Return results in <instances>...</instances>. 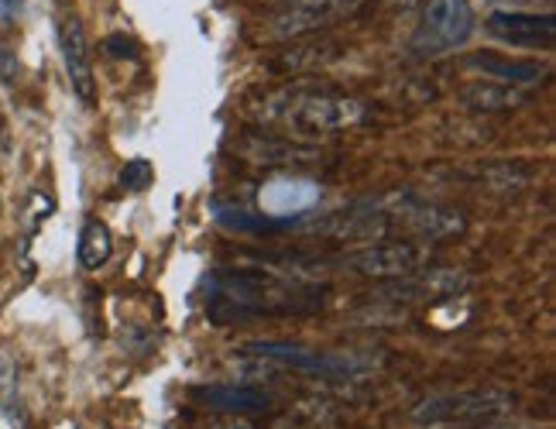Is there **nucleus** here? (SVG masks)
I'll use <instances>...</instances> for the list:
<instances>
[{
	"label": "nucleus",
	"mask_w": 556,
	"mask_h": 429,
	"mask_svg": "<svg viewBox=\"0 0 556 429\" xmlns=\"http://www.w3.org/2000/svg\"><path fill=\"white\" fill-rule=\"evenodd\" d=\"M111 254H114V241H111V230H106V224H100V220L83 224L79 244H76L79 265L87 272H97V268H103L106 262H111Z\"/></svg>",
	"instance_id": "16"
},
{
	"label": "nucleus",
	"mask_w": 556,
	"mask_h": 429,
	"mask_svg": "<svg viewBox=\"0 0 556 429\" xmlns=\"http://www.w3.org/2000/svg\"><path fill=\"white\" fill-rule=\"evenodd\" d=\"M203 429H254V426H251V422H244V419H238V416H227V419L210 422V426H203Z\"/></svg>",
	"instance_id": "26"
},
{
	"label": "nucleus",
	"mask_w": 556,
	"mask_h": 429,
	"mask_svg": "<svg viewBox=\"0 0 556 429\" xmlns=\"http://www.w3.org/2000/svg\"><path fill=\"white\" fill-rule=\"evenodd\" d=\"M319 306L313 289H299L268 272H217L210 278L206 316L213 324H248L271 313H309Z\"/></svg>",
	"instance_id": "1"
},
{
	"label": "nucleus",
	"mask_w": 556,
	"mask_h": 429,
	"mask_svg": "<svg viewBox=\"0 0 556 429\" xmlns=\"http://www.w3.org/2000/svg\"><path fill=\"white\" fill-rule=\"evenodd\" d=\"M478 186L495 189V192H516L526 186V176L519 165H491V168H478L475 172Z\"/></svg>",
	"instance_id": "19"
},
{
	"label": "nucleus",
	"mask_w": 556,
	"mask_h": 429,
	"mask_svg": "<svg viewBox=\"0 0 556 429\" xmlns=\"http://www.w3.org/2000/svg\"><path fill=\"white\" fill-rule=\"evenodd\" d=\"M192 399L203 402L206 409H217L227 416H244V413H265L271 405V395L262 389H248V384H206L197 389Z\"/></svg>",
	"instance_id": "13"
},
{
	"label": "nucleus",
	"mask_w": 556,
	"mask_h": 429,
	"mask_svg": "<svg viewBox=\"0 0 556 429\" xmlns=\"http://www.w3.org/2000/svg\"><path fill=\"white\" fill-rule=\"evenodd\" d=\"M392 213H395V227L413 234L419 244H430V241H451L460 238L467 230L464 213L454 206H440V203H426L413 192H402V197L389 200Z\"/></svg>",
	"instance_id": "6"
},
{
	"label": "nucleus",
	"mask_w": 556,
	"mask_h": 429,
	"mask_svg": "<svg viewBox=\"0 0 556 429\" xmlns=\"http://www.w3.org/2000/svg\"><path fill=\"white\" fill-rule=\"evenodd\" d=\"M361 4H365V0H286V4L271 14L268 35L282 38V41L309 35V31H319V28L337 25V21L357 14Z\"/></svg>",
	"instance_id": "7"
},
{
	"label": "nucleus",
	"mask_w": 556,
	"mask_h": 429,
	"mask_svg": "<svg viewBox=\"0 0 556 429\" xmlns=\"http://www.w3.org/2000/svg\"><path fill=\"white\" fill-rule=\"evenodd\" d=\"M21 14V0H0V25H14Z\"/></svg>",
	"instance_id": "25"
},
{
	"label": "nucleus",
	"mask_w": 556,
	"mask_h": 429,
	"mask_svg": "<svg viewBox=\"0 0 556 429\" xmlns=\"http://www.w3.org/2000/svg\"><path fill=\"white\" fill-rule=\"evenodd\" d=\"M470 31H475V8H470V0H426L419 25L413 31V52L422 59L454 52L470 38Z\"/></svg>",
	"instance_id": "3"
},
{
	"label": "nucleus",
	"mask_w": 556,
	"mask_h": 429,
	"mask_svg": "<svg viewBox=\"0 0 556 429\" xmlns=\"http://www.w3.org/2000/svg\"><path fill=\"white\" fill-rule=\"evenodd\" d=\"M319 197H324V189H319V182H313V179L275 176L258 189V213L271 224L292 220V217H303V213H309L319 203Z\"/></svg>",
	"instance_id": "8"
},
{
	"label": "nucleus",
	"mask_w": 556,
	"mask_h": 429,
	"mask_svg": "<svg viewBox=\"0 0 556 429\" xmlns=\"http://www.w3.org/2000/svg\"><path fill=\"white\" fill-rule=\"evenodd\" d=\"M511 392L505 389H475L457 395H437L426 399L413 409V419L419 426H446V422H481L495 419L511 409Z\"/></svg>",
	"instance_id": "5"
},
{
	"label": "nucleus",
	"mask_w": 556,
	"mask_h": 429,
	"mask_svg": "<svg viewBox=\"0 0 556 429\" xmlns=\"http://www.w3.org/2000/svg\"><path fill=\"white\" fill-rule=\"evenodd\" d=\"M251 354H258L265 361H275V364H286V368H295V371L324 375V378H348V375H354L361 368L357 357H348V354H319V351L299 348V343H282V340L251 343Z\"/></svg>",
	"instance_id": "9"
},
{
	"label": "nucleus",
	"mask_w": 556,
	"mask_h": 429,
	"mask_svg": "<svg viewBox=\"0 0 556 429\" xmlns=\"http://www.w3.org/2000/svg\"><path fill=\"white\" fill-rule=\"evenodd\" d=\"M430 244H419L409 238H399V241H375L365 244L357 251H348L340 257V268L354 272V275H365V278H402V275H413L419 268L430 265Z\"/></svg>",
	"instance_id": "4"
},
{
	"label": "nucleus",
	"mask_w": 556,
	"mask_h": 429,
	"mask_svg": "<svg viewBox=\"0 0 556 429\" xmlns=\"http://www.w3.org/2000/svg\"><path fill=\"white\" fill-rule=\"evenodd\" d=\"M52 210H55V203L49 197H41V192H35V197H31V227H38L41 220H49Z\"/></svg>",
	"instance_id": "23"
},
{
	"label": "nucleus",
	"mask_w": 556,
	"mask_h": 429,
	"mask_svg": "<svg viewBox=\"0 0 556 429\" xmlns=\"http://www.w3.org/2000/svg\"><path fill=\"white\" fill-rule=\"evenodd\" d=\"M213 217H217L227 230H241V234H258V230L271 227V220H265L262 213H251V210H241V206H227V203L213 206Z\"/></svg>",
	"instance_id": "18"
},
{
	"label": "nucleus",
	"mask_w": 556,
	"mask_h": 429,
	"mask_svg": "<svg viewBox=\"0 0 556 429\" xmlns=\"http://www.w3.org/2000/svg\"><path fill=\"white\" fill-rule=\"evenodd\" d=\"M152 182H155V168L148 159H131L121 168V186L127 192H144Z\"/></svg>",
	"instance_id": "21"
},
{
	"label": "nucleus",
	"mask_w": 556,
	"mask_h": 429,
	"mask_svg": "<svg viewBox=\"0 0 556 429\" xmlns=\"http://www.w3.org/2000/svg\"><path fill=\"white\" fill-rule=\"evenodd\" d=\"M467 286V275L454 268L426 265L413 275L392 278V286H384L389 299H405V303H437V299H454Z\"/></svg>",
	"instance_id": "10"
},
{
	"label": "nucleus",
	"mask_w": 556,
	"mask_h": 429,
	"mask_svg": "<svg viewBox=\"0 0 556 429\" xmlns=\"http://www.w3.org/2000/svg\"><path fill=\"white\" fill-rule=\"evenodd\" d=\"M248 159L251 162H316V148H299V144H289V141H251L248 148Z\"/></svg>",
	"instance_id": "17"
},
{
	"label": "nucleus",
	"mask_w": 556,
	"mask_h": 429,
	"mask_svg": "<svg viewBox=\"0 0 556 429\" xmlns=\"http://www.w3.org/2000/svg\"><path fill=\"white\" fill-rule=\"evenodd\" d=\"M460 100L467 106H475V111H511V106L526 103V93L519 90V86L484 79V83H467L460 90Z\"/></svg>",
	"instance_id": "15"
},
{
	"label": "nucleus",
	"mask_w": 556,
	"mask_h": 429,
	"mask_svg": "<svg viewBox=\"0 0 556 429\" xmlns=\"http://www.w3.org/2000/svg\"><path fill=\"white\" fill-rule=\"evenodd\" d=\"M103 49H106V55H114V59H138L135 38H127V35H111Z\"/></svg>",
	"instance_id": "22"
},
{
	"label": "nucleus",
	"mask_w": 556,
	"mask_h": 429,
	"mask_svg": "<svg viewBox=\"0 0 556 429\" xmlns=\"http://www.w3.org/2000/svg\"><path fill=\"white\" fill-rule=\"evenodd\" d=\"M0 79L4 83H14L17 79V55L0 41Z\"/></svg>",
	"instance_id": "24"
},
{
	"label": "nucleus",
	"mask_w": 556,
	"mask_h": 429,
	"mask_svg": "<svg viewBox=\"0 0 556 429\" xmlns=\"http://www.w3.org/2000/svg\"><path fill=\"white\" fill-rule=\"evenodd\" d=\"M262 117L268 124L286 127V131L309 138V135H337V131L361 127L368 117V111L361 100H354L348 93H337V90H330V86L299 83L286 93L268 97L262 106Z\"/></svg>",
	"instance_id": "2"
},
{
	"label": "nucleus",
	"mask_w": 556,
	"mask_h": 429,
	"mask_svg": "<svg viewBox=\"0 0 556 429\" xmlns=\"http://www.w3.org/2000/svg\"><path fill=\"white\" fill-rule=\"evenodd\" d=\"M467 70H481L484 76H491L495 83H508V86H529V83H543L549 66H540V62H519V59H505L498 52H478L464 59Z\"/></svg>",
	"instance_id": "14"
},
{
	"label": "nucleus",
	"mask_w": 556,
	"mask_h": 429,
	"mask_svg": "<svg viewBox=\"0 0 556 429\" xmlns=\"http://www.w3.org/2000/svg\"><path fill=\"white\" fill-rule=\"evenodd\" d=\"M0 409L11 422H21V399H17V378H14V361L0 354Z\"/></svg>",
	"instance_id": "20"
},
{
	"label": "nucleus",
	"mask_w": 556,
	"mask_h": 429,
	"mask_svg": "<svg viewBox=\"0 0 556 429\" xmlns=\"http://www.w3.org/2000/svg\"><path fill=\"white\" fill-rule=\"evenodd\" d=\"M59 46L62 59H66V73L73 90L83 103H93L97 97V79H93V62H90V46H87V31H83V21L76 14H62L59 21Z\"/></svg>",
	"instance_id": "11"
},
{
	"label": "nucleus",
	"mask_w": 556,
	"mask_h": 429,
	"mask_svg": "<svg viewBox=\"0 0 556 429\" xmlns=\"http://www.w3.org/2000/svg\"><path fill=\"white\" fill-rule=\"evenodd\" d=\"M488 31L519 49H549L556 38L553 14H522V11H498L488 17Z\"/></svg>",
	"instance_id": "12"
}]
</instances>
